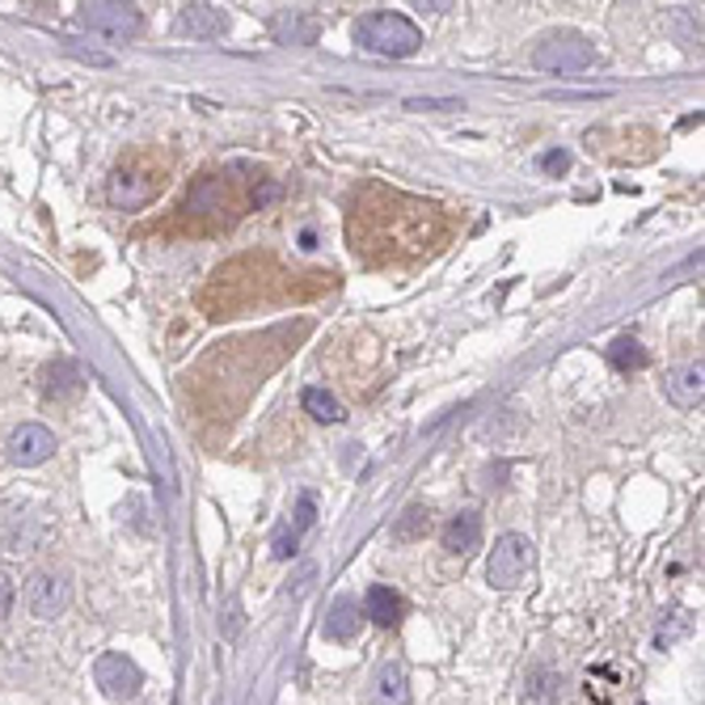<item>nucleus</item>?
Listing matches in <instances>:
<instances>
[{"mask_svg": "<svg viewBox=\"0 0 705 705\" xmlns=\"http://www.w3.org/2000/svg\"><path fill=\"white\" fill-rule=\"evenodd\" d=\"M347 237H351L355 258L372 267L414 262L448 237V212L427 199L368 187L347 212Z\"/></svg>", "mask_w": 705, "mask_h": 705, "instance_id": "1", "label": "nucleus"}, {"mask_svg": "<svg viewBox=\"0 0 705 705\" xmlns=\"http://www.w3.org/2000/svg\"><path fill=\"white\" fill-rule=\"evenodd\" d=\"M262 203H267V194H258V187L245 190L233 174H203L190 187L182 216L199 224V233H220V228H233L249 208H262Z\"/></svg>", "mask_w": 705, "mask_h": 705, "instance_id": "2", "label": "nucleus"}, {"mask_svg": "<svg viewBox=\"0 0 705 705\" xmlns=\"http://www.w3.org/2000/svg\"><path fill=\"white\" fill-rule=\"evenodd\" d=\"M165 178H169V169H165L161 157H153V153H144V148L132 153V157H123L107 178L110 208H123V212L148 208L165 190Z\"/></svg>", "mask_w": 705, "mask_h": 705, "instance_id": "3", "label": "nucleus"}, {"mask_svg": "<svg viewBox=\"0 0 705 705\" xmlns=\"http://www.w3.org/2000/svg\"><path fill=\"white\" fill-rule=\"evenodd\" d=\"M355 43L372 55L406 59V55L418 52L423 34H418V26L410 22L406 13H389V9H380V13H363V18L355 22Z\"/></svg>", "mask_w": 705, "mask_h": 705, "instance_id": "4", "label": "nucleus"}, {"mask_svg": "<svg viewBox=\"0 0 705 705\" xmlns=\"http://www.w3.org/2000/svg\"><path fill=\"white\" fill-rule=\"evenodd\" d=\"M533 562H537L533 541L519 537V533H503V537L494 541V549H490V562H486L490 588H499V592L524 588V579L533 574Z\"/></svg>", "mask_w": 705, "mask_h": 705, "instance_id": "5", "label": "nucleus"}, {"mask_svg": "<svg viewBox=\"0 0 705 705\" xmlns=\"http://www.w3.org/2000/svg\"><path fill=\"white\" fill-rule=\"evenodd\" d=\"M592 64H596V47L574 30H553L533 47V68L541 72H583Z\"/></svg>", "mask_w": 705, "mask_h": 705, "instance_id": "6", "label": "nucleus"}, {"mask_svg": "<svg viewBox=\"0 0 705 705\" xmlns=\"http://www.w3.org/2000/svg\"><path fill=\"white\" fill-rule=\"evenodd\" d=\"M81 22L107 38H132L144 30V18H139L136 4H123V0H89L81 4Z\"/></svg>", "mask_w": 705, "mask_h": 705, "instance_id": "7", "label": "nucleus"}, {"mask_svg": "<svg viewBox=\"0 0 705 705\" xmlns=\"http://www.w3.org/2000/svg\"><path fill=\"white\" fill-rule=\"evenodd\" d=\"M93 680L102 684V693H107L110 702H132L144 689V672L136 668V659H127V654L119 651H107L93 663Z\"/></svg>", "mask_w": 705, "mask_h": 705, "instance_id": "8", "label": "nucleus"}, {"mask_svg": "<svg viewBox=\"0 0 705 705\" xmlns=\"http://www.w3.org/2000/svg\"><path fill=\"white\" fill-rule=\"evenodd\" d=\"M26 604L34 617H43V622H55L68 604H72V588H68V579L64 574H52V570H43V574H34L26 588Z\"/></svg>", "mask_w": 705, "mask_h": 705, "instance_id": "9", "label": "nucleus"}, {"mask_svg": "<svg viewBox=\"0 0 705 705\" xmlns=\"http://www.w3.org/2000/svg\"><path fill=\"white\" fill-rule=\"evenodd\" d=\"M55 452V435L47 427H38V423H26V427H18V432L9 435V444H4V457L13 465H43L47 457Z\"/></svg>", "mask_w": 705, "mask_h": 705, "instance_id": "10", "label": "nucleus"}, {"mask_svg": "<svg viewBox=\"0 0 705 705\" xmlns=\"http://www.w3.org/2000/svg\"><path fill=\"white\" fill-rule=\"evenodd\" d=\"M663 389H668V402H672V406H680V410L702 406V398H705L702 359H697V363H680V368H672L668 380H663Z\"/></svg>", "mask_w": 705, "mask_h": 705, "instance_id": "11", "label": "nucleus"}, {"mask_svg": "<svg viewBox=\"0 0 705 705\" xmlns=\"http://www.w3.org/2000/svg\"><path fill=\"white\" fill-rule=\"evenodd\" d=\"M178 30L190 34V38H220L228 30V13L216 9V4H187L178 13Z\"/></svg>", "mask_w": 705, "mask_h": 705, "instance_id": "12", "label": "nucleus"}, {"mask_svg": "<svg viewBox=\"0 0 705 705\" xmlns=\"http://www.w3.org/2000/svg\"><path fill=\"white\" fill-rule=\"evenodd\" d=\"M478 545H482V516L478 512H457L444 528V549L457 553V558H469Z\"/></svg>", "mask_w": 705, "mask_h": 705, "instance_id": "13", "label": "nucleus"}, {"mask_svg": "<svg viewBox=\"0 0 705 705\" xmlns=\"http://www.w3.org/2000/svg\"><path fill=\"white\" fill-rule=\"evenodd\" d=\"M359 629H363V613H359V604H355L351 596L334 600V608H329V617H326L329 642H351V638H359Z\"/></svg>", "mask_w": 705, "mask_h": 705, "instance_id": "14", "label": "nucleus"}, {"mask_svg": "<svg viewBox=\"0 0 705 705\" xmlns=\"http://www.w3.org/2000/svg\"><path fill=\"white\" fill-rule=\"evenodd\" d=\"M402 613H406V604H402V596L393 592V588H368V596H363V617L377 625H398L402 622Z\"/></svg>", "mask_w": 705, "mask_h": 705, "instance_id": "15", "label": "nucleus"}, {"mask_svg": "<svg viewBox=\"0 0 705 705\" xmlns=\"http://www.w3.org/2000/svg\"><path fill=\"white\" fill-rule=\"evenodd\" d=\"M377 697L380 705H406L410 702V676L402 663H384L377 672Z\"/></svg>", "mask_w": 705, "mask_h": 705, "instance_id": "16", "label": "nucleus"}, {"mask_svg": "<svg viewBox=\"0 0 705 705\" xmlns=\"http://www.w3.org/2000/svg\"><path fill=\"white\" fill-rule=\"evenodd\" d=\"M300 406L309 410L317 423H343V418H347V414H343V406H338V398H334L329 389H322V384L304 389V393H300Z\"/></svg>", "mask_w": 705, "mask_h": 705, "instance_id": "17", "label": "nucleus"}, {"mask_svg": "<svg viewBox=\"0 0 705 705\" xmlns=\"http://www.w3.org/2000/svg\"><path fill=\"white\" fill-rule=\"evenodd\" d=\"M427 533H432V512H427L423 503L406 507V512H402V519L393 524V541H402V545H406V541H423Z\"/></svg>", "mask_w": 705, "mask_h": 705, "instance_id": "18", "label": "nucleus"}, {"mask_svg": "<svg viewBox=\"0 0 705 705\" xmlns=\"http://www.w3.org/2000/svg\"><path fill=\"white\" fill-rule=\"evenodd\" d=\"M313 524V499L304 494L300 499V512H296V524H288L279 537H275V558H292L296 553V541H300V533Z\"/></svg>", "mask_w": 705, "mask_h": 705, "instance_id": "19", "label": "nucleus"}, {"mask_svg": "<svg viewBox=\"0 0 705 705\" xmlns=\"http://www.w3.org/2000/svg\"><path fill=\"white\" fill-rule=\"evenodd\" d=\"M558 689H562V676L549 672V668H537V672L528 676V689H524V705H553Z\"/></svg>", "mask_w": 705, "mask_h": 705, "instance_id": "20", "label": "nucleus"}, {"mask_svg": "<svg viewBox=\"0 0 705 705\" xmlns=\"http://www.w3.org/2000/svg\"><path fill=\"white\" fill-rule=\"evenodd\" d=\"M43 389H47V398H59V393H77L81 389V372L68 363V359H59V363H52L47 372H43Z\"/></svg>", "mask_w": 705, "mask_h": 705, "instance_id": "21", "label": "nucleus"}, {"mask_svg": "<svg viewBox=\"0 0 705 705\" xmlns=\"http://www.w3.org/2000/svg\"><path fill=\"white\" fill-rule=\"evenodd\" d=\"M608 359H613V368H622V372H642V368H647V351H642L638 338H617V343L608 347Z\"/></svg>", "mask_w": 705, "mask_h": 705, "instance_id": "22", "label": "nucleus"}, {"mask_svg": "<svg viewBox=\"0 0 705 705\" xmlns=\"http://www.w3.org/2000/svg\"><path fill=\"white\" fill-rule=\"evenodd\" d=\"M279 34H283V38H296V43H313V38H317V22H313V18H296V22H283Z\"/></svg>", "mask_w": 705, "mask_h": 705, "instance_id": "23", "label": "nucleus"}, {"mask_svg": "<svg viewBox=\"0 0 705 705\" xmlns=\"http://www.w3.org/2000/svg\"><path fill=\"white\" fill-rule=\"evenodd\" d=\"M9 608H13V583H9V574L0 570V622L9 617Z\"/></svg>", "mask_w": 705, "mask_h": 705, "instance_id": "24", "label": "nucleus"}, {"mask_svg": "<svg viewBox=\"0 0 705 705\" xmlns=\"http://www.w3.org/2000/svg\"><path fill=\"white\" fill-rule=\"evenodd\" d=\"M567 165H570L567 153H545V157H541V169H549V174H562Z\"/></svg>", "mask_w": 705, "mask_h": 705, "instance_id": "25", "label": "nucleus"}]
</instances>
